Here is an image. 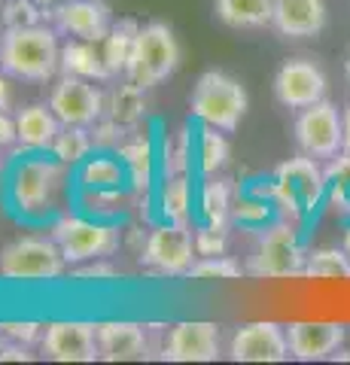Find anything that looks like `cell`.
Returning <instances> with one entry per match:
<instances>
[{"label": "cell", "mask_w": 350, "mask_h": 365, "mask_svg": "<svg viewBox=\"0 0 350 365\" xmlns=\"http://www.w3.org/2000/svg\"><path fill=\"white\" fill-rule=\"evenodd\" d=\"M253 192L274 201L280 220L302 225L304 216L317 210V204L329 195V182H326V168L317 165V158L302 153L299 158L277 165L274 180H268L262 189Z\"/></svg>", "instance_id": "cell-1"}, {"label": "cell", "mask_w": 350, "mask_h": 365, "mask_svg": "<svg viewBox=\"0 0 350 365\" xmlns=\"http://www.w3.org/2000/svg\"><path fill=\"white\" fill-rule=\"evenodd\" d=\"M0 71L25 79V83H46L61 71V46L55 31L40 25L6 28L0 40Z\"/></svg>", "instance_id": "cell-2"}, {"label": "cell", "mask_w": 350, "mask_h": 365, "mask_svg": "<svg viewBox=\"0 0 350 365\" xmlns=\"http://www.w3.org/2000/svg\"><path fill=\"white\" fill-rule=\"evenodd\" d=\"M250 98L247 88L238 83L235 76L222 73V71H207L198 76V83L192 86L189 95V110L198 122L210 125L220 131H235L247 116Z\"/></svg>", "instance_id": "cell-3"}, {"label": "cell", "mask_w": 350, "mask_h": 365, "mask_svg": "<svg viewBox=\"0 0 350 365\" xmlns=\"http://www.w3.org/2000/svg\"><path fill=\"white\" fill-rule=\"evenodd\" d=\"M177 67H180V43L174 37V31L165 21L143 25L138 31V40H134L125 79L140 88H153L165 83L168 76H174Z\"/></svg>", "instance_id": "cell-4"}, {"label": "cell", "mask_w": 350, "mask_h": 365, "mask_svg": "<svg viewBox=\"0 0 350 365\" xmlns=\"http://www.w3.org/2000/svg\"><path fill=\"white\" fill-rule=\"evenodd\" d=\"M304 259H308V253H304V247H302L299 225L277 220L265 228L256 253L250 256L247 271H250L253 277H268V280L299 277V274H304Z\"/></svg>", "instance_id": "cell-5"}, {"label": "cell", "mask_w": 350, "mask_h": 365, "mask_svg": "<svg viewBox=\"0 0 350 365\" xmlns=\"http://www.w3.org/2000/svg\"><path fill=\"white\" fill-rule=\"evenodd\" d=\"M64 265L55 237H19L0 253V274L6 280H55L64 274Z\"/></svg>", "instance_id": "cell-6"}, {"label": "cell", "mask_w": 350, "mask_h": 365, "mask_svg": "<svg viewBox=\"0 0 350 365\" xmlns=\"http://www.w3.org/2000/svg\"><path fill=\"white\" fill-rule=\"evenodd\" d=\"M52 237H55V244L61 247V256L67 265L101 259V256L113 253L119 244L113 225L83 220V216H61V220L52 225Z\"/></svg>", "instance_id": "cell-7"}, {"label": "cell", "mask_w": 350, "mask_h": 365, "mask_svg": "<svg viewBox=\"0 0 350 365\" xmlns=\"http://www.w3.org/2000/svg\"><path fill=\"white\" fill-rule=\"evenodd\" d=\"M296 143L304 155L311 158H332L341 153V140H344V122L341 113L332 101H317L314 107L299 110L296 119Z\"/></svg>", "instance_id": "cell-8"}, {"label": "cell", "mask_w": 350, "mask_h": 365, "mask_svg": "<svg viewBox=\"0 0 350 365\" xmlns=\"http://www.w3.org/2000/svg\"><path fill=\"white\" fill-rule=\"evenodd\" d=\"M195 253V237H192L189 228L180 222H165L146 237L140 262L159 274L177 277V274H189Z\"/></svg>", "instance_id": "cell-9"}, {"label": "cell", "mask_w": 350, "mask_h": 365, "mask_svg": "<svg viewBox=\"0 0 350 365\" xmlns=\"http://www.w3.org/2000/svg\"><path fill=\"white\" fill-rule=\"evenodd\" d=\"M274 98L287 110L314 107L326 98V73L311 58H289L274 76Z\"/></svg>", "instance_id": "cell-10"}, {"label": "cell", "mask_w": 350, "mask_h": 365, "mask_svg": "<svg viewBox=\"0 0 350 365\" xmlns=\"http://www.w3.org/2000/svg\"><path fill=\"white\" fill-rule=\"evenodd\" d=\"M49 107L61 119V125H83V128L95 125L101 119V113L107 110L104 95L95 86H88V79L71 76V73H64L58 79V86L52 88Z\"/></svg>", "instance_id": "cell-11"}, {"label": "cell", "mask_w": 350, "mask_h": 365, "mask_svg": "<svg viewBox=\"0 0 350 365\" xmlns=\"http://www.w3.org/2000/svg\"><path fill=\"white\" fill-rule=\"evenodd\" d=\"M58 180H61L58 162H49V158H28V162H21L16 168V177H13L16 207L25 216L43 213L52 204Z\"/></svg>", "instance_id": "cell-12"}, {"label": "cell", "mask_w": 350, "mask_h": 365, "mask_svg": "<svg viewBox=\"0 0 350 365\" xmlns=\"http://www.w3.org/2000/svg\"><path fill=\"white\" fill-rule=\"evenodd\" d=\"M229 356L235 362H284L289 359V341L287 326L271 323V319H259V323H247L232 335Z\"/></svg>", "instance_id": "cell-13"}, {"label": "cell", "mask_w": 350, "mask_h": 365, "mask_svg": "<svg viewBox=\"0 0 350 365\" xmlns=\"http://www.w3.org/2000/svg\"><path fill=\"white\" fill-rule=\"evenodd\" d=\"M49 16L55 31L71 34L73 40L104 43L113 28V16L104 0H64V4L49 9Z\"/></svg>", "instance_id": "cell-14"}, {"label": "cell", "mask_w": 350, "mask_h": 365, "mask_svg": "<svg viewBox=\"0 0 350 365\" xmlns=\"http://www.w3.org/2000/svg\"><path fill=\"white\" fill-rule=\"evenodd\" d=\"M162 359L168 362H213L220 359V326L207 319L177 323L162 347Z\"/></svg>", "instance_id": "cell-15"}, {"label": "cell", "mask_w": 350, "mask_h": 365, "mask_svg": "<svg viewBox=\"0 0 350 365\" xmlns=\"http://www.w3.org/2000/svg\"><path fill=\"white\" fill-rule=\"evenodd\" d=\"M43 353L55 362H95L98 350V326L76 323V319H58L43 332Z\"/></svg>", "instance_id": "cell-16"}, {"label": "cell", "mask_w": 350, "mask_h": 365, "mask_svg": "<svg viewBox=\"0 0 350 365\" xmlns=\"http://www.w3.org/2000/svg\"><path fill=\"white\" fill-rule=\"evenodd\" d=\"M347 338V326L341 323H289L287 341H289V356L299 362L314 359H329L332 353L341 350Z\"/></svg>", "instance_id": "cell-17"}, {"label": "cell", "mask_w": 350, "mask_h": 365, "mask_svg": "<svg viewBox=\"0 0 350 365\" xmlns=\"http://www.w3.org/2000/svg\"><path fill=\"white\" fill-rule=\"evenodd\" d=\"M271 6H274L271 25L280 37H317L326 28L323 0H271Z\"/></svg>", "instance_id": "cell-18"}, {"label": "cell", "mask_w": 350, "mask_h": 365, "mask_svg": "<svg viewBox=\"0 0 350 365\" xmlns=\"http://www.w3.org/2000/svg\"><path fill=\"white\" fill-rule=\"evenodd\" d=\"M98 350L107 362H138L146 359L150 344L146 332L138 323H101L98 326Z\"/></svg>", "instance_id": "cell-19"}, {"label": "cell", "mask_w": 350, "mask_h": 365, "mask_svg": "<svg viewBox=\"0 0 350 365\" xmlns=\"http://www.w3.org/2000/svg\"><path fill=\"white\" fill-rule=\"evenodd\" d=\"M16 125H19V140L28 150H52L55 137L61 134V119L46 104H31L19 110Z\"/></svg>", "instance_id": "cell-20"}, {"label": "cell", "mask_w": 350, "mask_h": 365, "mask_svg": "<svg viewBox=\"0 0 350 365\" xmlns=\"http://www.w3.org/2000/svg\"><path fill=\"white\" fill-rule=\"evenodd\" d=\"M213 13L225 28L259 31L271 25V0H213Z\"/></svg>", "instance_id": "cell-21"}, {"label": "cell", "mask_w": 350, "mask_h": 365, "mask_svg": "<svg viewBox=\"0 0 350 365\" xmlns=\"http://www.w3.org/2000/svg\"><path fill=\"white\" fill-rule=\"evenodd\" d=\"M98 43L88 40H71L67 46H61V71L71 76H83V79H113L107 71L104 52L95 49Z\"/></svg>", "instance_id": "cell-22"}, {"label": "cell", "mask_w": 350, "mask_h": 365, "mask_svg": "<svg viewBox=\"0 0 350 365\" xmlns=\"http://www.w3.org/2000/svg\"><path fill=\"white\" fill-rule=\"evenodd\" d=\"M128 177V168L125 162H116V158L110 155H98V158H88L80 170V182L95 192V195H113L122 182Z\"/></svg>", "instance_id": "cell-23"}, {"label": "cell", "mask_w": 350, "mask_h": 365, "mask_svg": "<svg viewBox=\"0 0 350 365\" xmlns=\"http://www.w3.org/2000/svg\"><path fill=\"white\" fill-rule=\"evenodd\" d=\"M138 31L140 25L134 19H122L110 28V34L104 37V61H107V71L110 76H119L125 73L128 58H131V49H134V40H138Z\"/></svg>", "instance_id": "cell-24"}, {"label": "cell", "mask_w": 350, "mask_h": 365, "mask_svg": "<svg viewBox=\"0 0 350 365\" xmlns=\"http://www.w3.org/2000/svg\"><path fill=\"white\" fill-rule=\"evenodd\" d=\"M143 91L140 86L125 83V86H116L113 95L107 101V116L110 122L122 125V128H134L143 116H146V101H143Z\"/></svg>", "instance_id": "cell-25"}, {"label": "cell", "mask_w": 350, "mask_h": 365, "mask_svg": "<svg viewBox=\"0 0 350 365\" xmlns=\"http://www.w3.org/2000/svg\"><path fill=\"white\" fill-rule=\"evenodd\" d=\"M201 216L205 222L213 228H229L232 220V186L225 180L210 177L205 186H201Z\"/></svg>", "instance_id": "cell-26"}, {"label": "cell", "mask_w": 350, "mask_h": 365, "mask_svg": "<svg viewBox=\"0 0 350 365\" xmlns=\"http://www.w3.org/2000/svg\"><path fill=\"white\" fill-rule=\"evenodd\" d=\"M304 277H314V280H350V256L347 250L341 247H323V250H314L304 259Z\"/></svg>", "instance_id": "cell-27"}, {"label": "cell", "mask_w": 350, "mask_h": 365, "mask_svg": "<svg viewBox=\"0 0 350 365\" xmlns=\"http://www.w3.org/2000/svg\"><path fill=\"white\" fill-rule=\"evenodd\" d=\"M274 201L259 195V192H247L238 201H232V220L244 228H268L274 222Z\"/></svg>", "instance_id": "cell-28"}, {"label": "cell", "mask_w": 350, "mask_h": 365, "mask_svg": "<svg viewBox=\"0 0 350 365\" xmlns=\"http://www.w3.org/2000/svg\"><path fill=\"white\" fill-rule=\"evenodd\" d=\"M119 158L125 162L128 177H131L134 186L150 189V182H153V146H150V140L138 137V140H131V143H122L119 146Z\"/></svg>", "instance_id": "cell-29"}, {"label": "cell", "mask_w": 350, "mask_h": 365, "mask_svg": "<svg viewBox=\"0 0 350 365\" xmlns=\"http://www.w3.org/2000/svg\"><path fill=\"white\" fill-rule=\"evenodd\" d=\"M326 182H329V204L350 220V155L338 153L329 158V168H326Z\"/></svg>", "instance_id": "cell-30"}, {"label": "cell", "mask_w": 350, "mask_h": 365, "mask_svg": "<svg viewBox=\"0 0 350 365\" xmlns=\"http://www.w3.org/2000/svg\"><path fill=\"white\" fill-rule=\"evenodd\" d=\"M92 143L95 140L88 137V131L83 128V125H64V131L55 137V143H52V153L61 165H76L88 155Z\"/></svg>", "instance_id": "cell-31"}, {"label": "cell", "mask_w": 350, "mask_h": 365, "mask_svg": "<svg viewBox=\"0 0 350 365\" xmlns=\"http://www.w3.org/2000/svg\"><path fill=\"white\" fill-rule=\"evenodd\" d=\"M229 155H232L229 140L220 134V128H210V125H207V128L201 131V137H198V165H201V174L213 177L220 168H225Z\"/></svg>", "instance_id": "cell-32"}, {"label": "cell", "mask_w": 350, "mask_h": 365, "mask_svg": "<svg viewBox=\"0 0 350 365\" xmlns=\"http://www.w3.org/2000/svg\"><path fill=\"white\" fill-rule=\"evenodd\" d=\"M189 204H192V195H189L186 177H171V180L165 182V189H162V210H165V220H168V222L186 225V222H189Z\"/></svg>", "instance_id": "cell-33"}, {"label": "cell", "mask_w": 350, "mask_h": 365, "mask_svg": "<svg viewBox=\"0 0 350 365\" xmlns=\"http://www.w3.org/2000/svg\"><path fill=\"white\" fill-rule=\"evenodd\" d=\"M241 265L229 256H201L198 262H192V268L186 277L189 280H235L241 277Z\"/></svg>", "instance_id": "cell-34"}, {"label": "cell", "mask_w": 350, "mask_h": 365, "mask_svg": "<svg viewBox=\"0 0 350 365\" xmlns=\"http://www.w3.org/2000/svg\"><path fill=\"white\" fill-rule=\"evenodd\" d=\"M40 4L37 0H6V9H4V21L6 28H28V25H40Z\"/></svg>", "instance_id": "cell-35"}, {"label": "cell", "mask_w": 350, "mask_h": 365, "mask_svg": "<svg viewBox=\"0 0 350 365\" xmlns=\"http://www.w3.org/2000/svg\"><path fill=\"white\" fill-rule=\"evenodd\" d=\"M225 241H229V232H225V228L205 225L195 235V250H198V256H222L225 253Z\"/></svg>", "instance_id": "cell-36"}, {"label": "cell", "mask_w": 350, "mask_h": 365, "mask_svg": "<svg viewBox=\"0 0 350 365\" xmlns=\"http://www.w3.org/2000/svg\"><path fill=\"white\" fill-rule=\"evenodd\" d=\"M0 338L16 341V344H31V341L40 338V326L37 323H0Z\"/></svg>", "instance_id": "cell-37"}, {"label": "cell", "mask_w": 350, "mask_h": 365, "mask_svg": "<svg viewBox=\"0 0 350 365\" xmlns=\"http://www.w3.org/2000/svg\"><path fill=\"white\" fill-rule=\"evenodd\" d=\"M31 362V353H28V344H16V341H9V344L0 347V362Z\"/></svg>", "instance_id": "cell-38"}, {"label": "cell", "mask_w": 350, "mask_h": 365, "mask_svg": "<svg viewBox=\"0 0 350 365\" xmlns=\"http://www.w3.org/2000/svg\"><path fill=\"white\" fill-rule=\"evenodd\" d=\"M19 140V125L13 116H6V113H0V146H9Z\"/></svg>", "instance_id": "cell-39"}, {"label": "cell", "mask_w": 350, "mask_h": 365, "mask_svg": "<svg viewBox=\"0 0 350 365\" xmlns=\"http://www.w3.org/2000/svg\"><path fill=\"white\" fill-rule=\"evenodd\" d=\"M76 277L80 280H98V277H113V268L107 265V262H101V265H88V268H80L76 271Z\"/></svg>", "instance_id": "cell-40"}, {"label": "cell", "mask_w": 350, "mask_h": 365, "mask_svg": "<svg viewBox=\"0 0 350 365\" xmlns=\"http://www.w3.org/2000/svg\"><path fill=\"white\" fill-rule=\"evenodd\" d=\"M341 122H344V140H341V153H347L350 155V104L344 107V113H341Z\"/></svg>", "instance_id": "cell-41"}, {"label": "cell", "mask_w": 350, "mask_h": 365, "mask_svg": "<svg viewBox=\"0 0 350 365\" xmlns=\"http://www.w3.org/2000/svg\"><path fill=\"white\" fill-rule=\"evenodd\" d=\"M9 110V86H6V79L0 76V113H6Z\"/></svg>", "instance_id": "cell-42"}, {"label": "cell", "mask_w": 350, "mask_h": 365, "mask_svg": "<svg viewBox=\"0 0 350 365\" xmlns=\"http://www.w3.org/2000/svg\"><path fill=\"white\" fill-rule=\"evenodd\" d=\"M37 4H40L43 9H52V6H58V4H64V0H37Z\"/></svg>", "instance_id": "cell-43"}, {"label": "cell", "mask_w": 350, "mask_h": 365, "mask_svg": "<svg viewBox=\"0 0 350 365\" xmlns=\"http://www.w3.org/2000/svg\"><path fill=\"white\" fill-rule=\"evenodd\" d=\"M341 247L347 250V256H350V225H347V232H344V244Z\"/></svg>", "instance_id": "cell-44"}, {"label": "cell", "mask_w": 350, "mask_h": 365, "mask_svg": "<svg viewBox=\"0 0 350 365\" xmlns=\"http://www.w3.org/2000/svg\"><path fill=\"white\" fill-rule=\"evenodd\" d=\"M344 73H347V83H350V55H347V64H344Z\"/></svg>", "instance_id": "cell-45"}, {"label": "cell", "mask_w": 350, "mask_h": 365, "mask_svg": "<svg viewBox=\"0 0 350 365\" xmlns=\"http://www.w3.org/2000/svg\"><path fill=\"white\" fill-rule=\"evenodd\" d=\"M335 359H350V350H344V353H338Z\"/></svg>", "instance_id": "cell-46"}, {"label": "cell", "mask_w": 350, "mask_h": 365, "mask_svg": "<svg viewBox=\"0 0 350 365\" xmlns=\"http://www.w3.org/2000/svg\"><path fill=\"white\" fill-rule=\"evenodd\" d=\"M0 4H6V0H0Z\"/></svg>", "instance_id": "cell-47"}, {"label": "cell", "mask_w": 350, "mask_h": 365, "mask_svg": "<svg viewBox=\"0 0 350 365\" xmlns=\"http://www.w3.org/2000/svg\"><path fill=\"white\" fill-rule=\"evenodd\" d=\"M0 40H4V37H0Z\"/></svg>", "instance_id": "cell-48"}]
</instances>
